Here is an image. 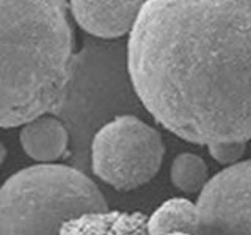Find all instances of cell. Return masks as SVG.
Masks as SVG:
<instances>
[{
	"instance_id": "cell-5",
	"label": "cell",
	"mask_w": 251,
	"mask_h": 235,
	"mask_svg": "<svg viewBox=\"0 0 251 235\" xmlns=\"http://www.w3.org/2000/svg\"><path fill=\"white\" fill-rule=\"evenodd\" d=\"M195 235H251V159L207 180L196 201Z\"/></svg>"
},
{
	"instance_id": "cell-1",
	"label": "cell",
	"mask_w": 251,
	"mask_h": 235,
	"mask_svg": "<svg viewBox=\"0 0 251 235\" xmlns=\"http://www.w3.org/2000/svg\"><path fill=\"white\" fill-rule=\"evenodd\" d=\"M127 70L154 119L209 146L251 140V0H145Z\"/></svg>"
},
{
	"instance_id": "cell-10",
	"label": "cell",
	"mask_w": 251,
	"mask_h": 235,
	"mask_svg": "<svg viewBox=\"0 0 251 235\" xmlns=\"http://www.w3.org/2000/svg\"><path fill=\"white\" fill-rule=\"evenodd\" d=\"M170 179L177 190L184 193H200L209 180L207 164L200 155L192 152L179 154L173 160Z\"/></svg>"
},
{
	"instance_id": "cell-9",
	"label": "cell",
	"mask_w": 251,
	"mask_h": 235,
	"mask_svg": "<svg viewBox=\"0 0 251 235\" xmlns=\"http://www.w3.org/2000/svg\"><path fill=\"white\" fill-rule=\"evenodd\" d=\"M196 204L185 198H171L157 207L146 218L149 235H167L173 232H187L195 235Z\"/></svg>"
},
{
	"instance_id": "cell-2",
	"label": "cell",
	"mask_w": 251,
	"mask_h": 235,
	"mask_svg": "<svg viewBox=\"0 0 251 235\" xmlns=\"http://www.w3.org/2000/svg\"><path fill=\"white\" fill-rule=\"evenodd\" d=\"M73 75L66 0H0V127L58 112Z\"/></svg>"
},
{
	"instance_id": "cell-3",
	"label": "cell",
	"mask_w": 251,
	"mask_h": 235,
	"mask_svg": "<svg viewBox=\"0 0 251 235\" xmlns=\"http://www.w3.org/2000/svg\"><path fill=\"white\" fill-rule=\"evenodd\" d=\"M104 210V194L82 171L39 163L0 187V235H58L69 219Z\"/></svg>"
},
{
	"instance_id": "cell-11",
	"label": "cell",
	"mask_w": 251,
	"mask_h": 235,
	"mask_svg": "<svg viewBox=\"0 0 251 235\" xmlns=\"http://www.w3.org/2000/svg\"><path fill=\"white\" fill-rule=\"evenodd\" d=\"M247 143L242 141H222V143H212L207 146L210 157L222 164H234L240 160L245 152Z\"/></svg>"
},
{
	"instance_id": "cell-7",
	"label": "cell",
	"mask_w": 251,
	"mask_h": 235,
	"mask_svg": "<svg viewBox=\"0 0 251 235\" xmlns=\"http://www.w3.org/2000/svg\"><path fill=\"white\" fill-rule=\"evenodd\" d=\"M19 138L24 152L39 163L61 160L69 146L68 129L60 119L50 115L38 116L24 124Z\"/></svg>"
},
{
	"instance_id": "cell-13",
	"label": "cell",
	"mask_w": 251,
	"mask_h": 235,
	"mask_svg": "<svg viewBox=\"0 0 251 235\" xmlns=\"http://www.w3.org/2000/svg\"><path fill=\"white\" fill-rule=\"evenodd\" d=\"M167 235H193V234H187V232H173V234H167Z\"/></svg>"
},
{
	"instance_id": "cell-12",
	"label": "cell",
	"mask_w": 251,
	"mask_h": 235,
	"mask_svg": "<svg viewBox=\"0 0 251 235\" xmlns=\"http://www.w3.org/2000/svg\"><path fill=\"white\" fill-rule=\"evenodd\" d=\"M5 157H6V147L3 146V143L0 141V166H2V163L5 160Z\"/></svg>"
},
{
	"instance_id": "cell-4",
	"label": "cell",
	"mask_w": 251,
	"mask_h": 235,
	"mask_svg": "<svg viewBox=\"0 0 251 235\" xmlns=\"http://www.w3.org/2000/svg\"><path fill=\"white\" fill-rule=\"evenodd\" d=\"M165 157L162 135L137 116L113 118L96 132L91 143V169L118 191L148 184Z\"/></svg>"
},
{
	"instance_id": "cell-6",
	"label": "cell",
	"mask_w": 251,
	"mask_h": 235,
	"mask_svg": "<svg viewBox=\"0 0 251 235\" xmlns=\"http://www.w3.org/2000/svg\"><path fill=\"white\" fill-rule=\"evenodd\" d=\"M145 0H71L78 27L93 36L113 39L132 30Z\"/></svg>"
},
{
	"instance_id": "cell-8",
	"label": "cell",
	"mask_w": 251,
	"mask_h": 235,
	"mask_svg": "<svg viewBox=\"0 0 251 235\" xmlns=\"http://www.w3.org/2000/svg\"><path fill=\"white\" fill-rule=\"evenodd\" d=\"M58 235H149L141 212L104 210L85 213L61 227Z\"/></svg>"
}]
</instances>
